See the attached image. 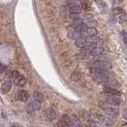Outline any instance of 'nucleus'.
I'll return each mask as SVG.
<instances>
[{"instance_id": "1", "label": "nucleus", "mask_w": 127, "mask_h": 127, "mask_svg": "<svg viewBox=\"0 0 127 127\" xmlns=\"http://www.w3.org/2000/svg\"><path fill=\"white\" fill-rule=\"evenodd\" d=\"M91 73L94 81L98 83H105L109 80V73L107 70L92 67L91 68Z\"/></svg>"}, {"instance_id": "2", "label": "nucleus", "mask_w": 127, "mask_h": 127, "mask_svg": "<svg viewBox=\"0 0 127 127\" xmlns=\"http://www.w3.org/2000/svg\"><path fill=\"white\" fill-rule=\"evenodd\" d=\"M99 107H100L102 110H103L105 114H107V116L112 118H115L118 114V109L114 107H110V104L106 101H100L99 102Z\"/></svg>"}, {"instance_id": "3", "label": "nucleus", "mask_w": 127, "mask_h": 127, "mask_svg": "<svg viewBox=\"0 0 127 127\" xmlns=\"http://www.w3.org/2000/svg\"><path fill=\"white\" fill-rule=\"evenodd\" d=\"M93 67L108 71L112 68V65H111V64L110 62L106 61V60H97V61L94 62Z\"/></svg>"}, {"instance_id": "4", "label": "nucleus", "mask_w": 127, "mask_h": 127, "mask_svg": "<svg viewBox=\"0 0 127 127\" xmlns=\"http://www.w3.org/2000/svg\"><path fill=\"white\" fill-rule=\"evenodd\" d=\"M12 87V82L11 80H6L5 82L2 83V86H1V92L2 94H7L10 91Z\"/></svg>"}, {"instance_id": "5", "label": "nucleus", "mask_w": 127, "mask_h": 127, "mask_svg": "<svg viewBox=\"0 0 127 127\" xmlns=\"http://www.w3.org/2000/svg\"><path fill=\"white\" fill-rule=\"evenodd\" d=\"M106 101L110 105H113V106H119L121 104V100L117 98V96L114 95H109L106 98Z\"/></svg>"}, {"instance_id": "6", "label": "nucleus", "mask_w": 127, "mask_h": 127, "mask_svg": "<svg viewBox=\"0 0 127 127\" xmlns=\"http://www.w3.org/2000/svg\"><path fill=\"white\" fill-rule=\"evenodd\" d=\"M14 83L16 84L18 87H24L26 84L27 80H26V79L23 76V75L19 74L14 80Z\"/></svg>"}, {"instance_id": "7", "label": "nucleus", "mask_w": 127, "mask_h": 127, "mask_svg": "<svg viewBox=\"0 0 127 127\" xmlns=\"http://www.w3.org/2000/svg\"><path fill=\"white\" fill-rule=\"evenodd\" d=\"M29 94L26 90L20 91L18 94V99L21 102H26L29 99Z\"/></svg>"}, {"instance_id": "8", "label": "nucleus", "mask_w": 127, "mask_h": 127, "mask_svg": "<svg viewBox=\"0 0 127 127\" xmlns=\"http://www.w3.org/2000/svg\"><path fill=\"white\" fill-rule=\"evenodd\" d=\"M98 119L99 120V122H100L102 124H103L105 126H111L113 125V121L110 120V118H108L105 117L103 115H98Z\"/></svg>"}, {"instance_id": "9", "label": "nucleus", "mask_w": 127, "mask_h": 127, "mask_svg": "<svg viewBox=\"0 0 127 127\" xmlns=\"http://www.w3.org/2000/svg\"><path fill=\"white\" fill-rule=\"evenodd\" d=\"M104 92L110 95H114V96H121V95H122V93H121L119 91H118L114 88H110V87H105Z\"/></svg>"}, {"instance_id": "10", "label": "nucleus", "mask_w": 127, "mask_h": 127, "mask_svg": "<svg viewBox=\"0 0 127 127\" xmlns=\"http://www.w3.org/2000/svg\"><path fill=\"white\" fill-rule=\"evenodd\" d=\"M75 46L78 47V48H83L84 46H86V45H87V42L86 41V38L85 37H80V38H78L75 40Z\"/></svg>"}, {"instance_id": "11", "label": "nucleus", "mask_w": 127, "mask_h": 127, "mask_svg": "<svg viewBox=\"0 0 127 127\" xmlns=\"http://www.w3.org/2000/svg\"><path fill=\"white\" fill-rule=\"evenodd\" d=\"M46 116L49 120H54L56 118V110L53 108H49L46 110Z\"/></svg>"}, {"instance_id": "12", "label": "nucleus", "mask_w": 127, "mask_h": 127, "mask_svg": "<svg viewBox=\"0 0 127 127\" xmlns=\"http://www.w3.org/2000/svg\"><path fill=\"white\" fill-rule=\"evenodd\" d=\"M87 44H96L100 41V38L97 36H88L85 37Z\"/></svg>"}, {"instance_id": "13", "label": "nucleus", "mask_w": 127, "mask_h": 127, "mask_svg": "<svg viewBox=\"0 0 127 127\" xmlns=\"http://www.w3.org/2000/svg\"><path fill=\"white\" fill-rule=\"evenodd\" d=\"M105 83H106V87H110V88H114V87H118L119 86V83L116 80H108Z\"/></svg>"}, {"instance_id": "14", "label": "nucleus", "mask_w": 127, "mask_h": 127, "mask_svg": "<svg viewBox=\"0 0 127 127\" xmlns=\"http://www.w3.org/2000/svg\"><path fill=\"white\" fill-rule=\"evenodd\" d=\"M84 34L87 35V37H88V36H96L98 34V30L95 28H93V27H90V28H87L86 29Z\"/></svg>"}, {"instance_id": "15", "label": "nucleus", "mask_w": 127, "mask_h": 127, "mask_svg": "<svg viewBox=\"0 0 127 127\" xmlns=\"http://www.w3.org/2000/svg\"><path fill=\"white\" fill-rule=\"evenodd\" d=\"M103 53H104V49H103V48L97 46V47H95V49L91 51V55H92V56H99V55H100V54Z\"/></svg>"}, {"instance_id": "16", "label": "nucleus", "mask_w": 127, "mask_h": 127, "mask_svg": "<svg viewBox=\"0 0 127 127\" xmlns=\"http://www.w3.org/2000/svg\"><path fill=\"white\" fill-rule=\"evenodd\" d=\"M29 106L34 110H41V102H39L37 101H35V100L30 102Z\"/></svg>"}, {"instance_id": "17", "label": "nucleus", "mask_w": 127, "mask_h": 127, "mask_svg": "<svg viewBox=\"0 0 127 127\" xmlns=\"http://www.w3.org/2000/svg\"><path fill=\"white\" fill-rule=\"evenodd\" d=\"M34 98L35 101H37L39 102H42L44 101V95L40 91H35L34 94Z\"/></svg>"}, {"instance_id": "18", "label": "nucleus", "mask_w": 127, "mask_h": 127, "mask_svg": "<svg viewBox=\"0 0 127 127\" xmlns=\"http://www.w3.org/2000/svg\"><path fill=\"white\" fill-rule=\"evenodd\" d=\"M81 78H82L81 74L78 72H72V75H71V79L74 81V82H78V81H80L81 80Z\"/></svg>"}, {"instance_id": "19", "label": "nucleus", "mask_w": 127, "mask_h": 127, "mask_svg": "<svg viewBox=\"0 0 127 127\" xmlns=\"http://www.w3.org/2000/svg\"><path fill=\"white\" fill-rule=\"evenodd\" d=\"M72 119V122H73L74 125L75 127H83V125L82 123H81V122L80 121V119L78 118V117L76 115H75V114H72V115L71 116Z\"/></svg>"}, {"instance_id": "20", "label": "nucleus", "mask_w": 127, "mask_h": 127, "mask_svg": "<svg viewBox=\"0 0 127 127\" xmlns=\"http://www.w3.org/2000/svg\"><path fill=\"white\" fill-rule=\"evenodd\" d=\"M81 5H82V8L83 10L87 11V10H88L91 7V2L89 0H83V2L81 3Z\"/></svg>"}, {"instance_id": "21", "label": "nucleus", "mask_w": 127, "mask_h": 127, "mask_svg": "<svg viewBox=\"0 0 127 127\" xmlns=\"http://www.w3.org/2000/svg\"><path fill=\"white\" fill-rule=\"evenodd\" d=\"M87 29V26L85 24H82V25L79 26L77 27H75V30L77 32H80V33H84L86 31V29Z\"/></svg>"}, {"instance_id": "22", "label": "nucleus", "mask_w": 127, "mask_h": 127, "mask_svg": "<svg viewBox=\"0 0 127 127\" xmlns=\"http://www.w3.org/2000/svg\"><path fill=\"white\" fill-rule=\"evenodd\" d=\"M71 14H80L81 13V8L79 6H75V7H70L69 10Z\"/></svg>"}, {"instance_id": "23", "label": "nucleus", "mask_w": 127, "mask_h": 127, "mask_svg": "<svg viewBox=\"0 0 127 127\" xmlns=\"http://www.w3.org/2000/svg\"><path fill=\"white\" fill-rule=\"evenodd\" d=\"M82 24H83V20L81 19V18H79V19H76L73 21V23H72V26H73L75 28V27H77L79 26L82 25Z\"/></svg>"}, {"instance_id": "24", "label": "nucleus", "mask_w": 127, "mask_h": 127, "mask_svg": "<svg viewBox=\"0 0 127 127\" xmlns=\"http://www.w3.org/2000/svg\"><path fill=\"white\" fill-rule=\"evenodd\" d=\"M113 13L114 15H118V14H121L122 13V9L119 7H117L115 8H114L113 10Z\"/></svg>"}, {"instance_id": "25", "label": "nucleus", "mask_w": 127, "mask_h": 127, "mask_svg": "<svg viewBox=\"0 0 127 127\" xmlns=\"http://www.w3.org/2000/svg\"><path fill=\"white\" fill-rule=\"evenodd\" d=\"M57 125H58V127H69L68 124L65 122L64 120H60L57 123Z\"/></svg>"}, {"instance_id": "26", "label": "nucleus", "mask_w": 127, "mask_h": 127, "mask_svg": "<svg viewBox=\"0 0 127 127\" xmlns=\"http://www.w3.org/2000/svg\"><path fill=\"white\" fill-rule=\"evenodd\" d=\"M69 18H70V19H72V21H75L76 19L80 18V14H71L70 15H69Z\"/></svg>"}, {"instance_id": "27", "label": "nucleus", "mask_w": 127, "mask_h": 127, "mask_svg": "<svg viewBox=\"0 0 127 127\" xmlns=\"http://www.w3.org/2000/svg\"><path fill=\"white\" fill-rule=\"evenodd\" d=\"M119 20H120V22H127V14H125V13L121 14V16L119 18Z\"/></svg>"}, {"instance_id": "28", "label": "nucleus", "mask_w": 127, "mask_h": 127, "mask_svg": "<svg viewBox=\"0 0 127 127\" xmlns=\"http://www.w3.org/2000/svg\"><path fill=\"white\" fill-rule=\"evenodd\" d=\"M18 75H19V72H18V71H16V70H14V71H13V72H11V73H10V77H11V79H13V80H14V79L16 78Z\"/></svg>"}, {"instance_id": "29", "label": "nucleus", "mask_w": 127, "mask_h": 127, "mask_svg": "<svg viewBox=\"0 0 127 127\" xmlns=\"http://www.w3.org/2000/svg\"><path fill=\"white\" fill-rule=\"evenodd\" d=\"M68 5L70 6L71 7H75V6H78L79 5V2L78 1H75V0H72V1H69Z\"/></svg>"}, {"instance_id": "30", "label": "nucleus", "mask_w": 127, "mask_h": 127, "mask_svg": "<svg viewBox=\"0 0 127 127\" xmlns=\"http://www.w3.org/2000/svg\"><path fill=\"white\" fill-rule=\"evenodd\" d=\"M122 39H123V41L125 44H127V34L126 33L122 32Z\"/></svg>"}, {"instance_id": "31", "label": "nucleus", "mask_w": 127, "mask_h": 127, "mask_svg": "<svg viewBox=\"0 0 127 127\" xmlns=\"http://www.w3.org/2000/svg\"><path fill=\"white\" fill-rule=\"evenodd\" d=\"M123 118L127 120V109H126V110H124V112H123Z\"/></svg>"}, {"instance_id": "32", "label": "nucleus", "mask_w": 127, "mask_h": 127, "mask_svg": "<svg viewBox=\"0 0 127 127\" xmlns=\"http://www.w3.org/2000/svg\"><path fill=\"white\" fill-rule=\"evenodd\" d=\"M11 127H23V126L21 125H18V124H13V125L11 126Z\"/></svg>"}, {"instance_id": "33", "label": "nucleus", "mask_w": 127, "mask_h": 127, "mask_svg": "<svg viewBox=\"0 0 127 127\" xmlns=\"http://www.w3.org/2000/svg\"><path fill=\"white\" fill-rule=\"evenodd\" d=\"M85 127H95V126L92 125H87V126H85Z\"/></svg>"}]
</instances>
